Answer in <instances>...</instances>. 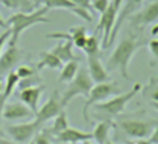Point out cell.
Masks as SVG:
<instances>
[{
	"instance_id": "1",
	"label": "cell",
	"mask_w": 158,
	"mask_h": 144,
	"mask_svg": "<svg viewBox=\"0 0 158 144\" xmlns=\"http://www.w3.org/2000/svg\"><path fill=\"white\" fill-rule=\"evenodd\" d=\"M143 43H140L137 40V37L134 35H124L120 43L115 46V49L112 51L109 60H107V68L106 71H112V69H118L121 77L129 80V74H127V68L129 63L132 60V57L135 55V52L140 49Z\"/></svg>"
},
{
	"instance_id": "2",
	"label": "cell",
	"mask_w": 158,
	"mask_h": 144,
	"mask_svg": "<svg viewBox=\"0 0 158 144\" xmlns=\"http://www.w3.org/2000/svg\"><path fill=\"white\" fill-rule=\"evenodd\" d=\"M48 8L40 6L39 9L32 11V12H15L12 14L8 20H6V26L11 29V39H9V45H17L20 35L35 26V25H42V23H48L49 19L46 17Z\"/></svg>"
},
{
	"instance_id": "3",
	"label": "cell",
	"mask_w": 158,
	"mask_h": 144,
	"mask_svg": "<svg viewBox=\"0 0 158 144\" xmlns=\"http://www.w3.org/2000/svg\"><path fill=\"white\" fill-rule=\"evenodd\" d=\"M92 86H94V81L89 77V72L85 71V69H78V72L75 74L74 80L69 81V86L66 88L64 94L61 97L63 107H66L71 103V100H74L75 97L78 95L88 97L89 92H91V89H92Z\"/></svg>"
},
{
	"instance_id": "4",
	"label": "cell",
	"mask_w": 158,
	"mask_h": 144,
	"mask_svg": "<svg viewBox=\"0 0 158 144\" xmlns=\"http://www.w3.org/2000/svg\"><path fill=\"white\" fill-rule=\"evenodd\" d=\"M140 91H141V84H140V83H135L131 91H127V92H124V94H118L117 97H114V98H110V100L97 103V104H94V106H95L97 110H102V112L110 113V115H118V113H121V112L124 110L126 104L137 95Z\"/></svg>"
},
{
	"instance_id": "5",
	"label": "cell",
	"mask_w": 158,
	"mask_h": 144,
	"mask_svg": "<svg viewBox=\"0 0 158 144\" xmlns=\"http://www.w3.org/2000/svg\"><path fill=\"white\" fill-rule=\"evenodd\" d=\"M118 89L114 83L110 81H105V83H97L95 86H92L89 95L86 97V101L83 104V118L86 123H89V115H88V110L92 104H97V103H102L105 101L106 98H109L110 95L117 94Z\"/></svg>"
},
{
	"instance_id": "6",
	"label": "cell",
	"mask_w": 158,
	"mask_h": 144,
	"mask_svg": "<svg viewBox=\"0 0 158 144\" xmlns=\"http://www.w3.org/2000/svg\"><path fill=\"white\" fill-rule=\"evenodd\" d=\"M40 127H42V123H39L35 118L34 121H29V123H22V124H11L6 127V134L14 140V143L23 144L31 141L37 132H40Z\"/></svg>"
},
{
	"instance_id": "7",
	"label": "cell",
	"mask_w": 158,
	"mask_h": 144,
	"mask_svg": "<svg viewBox=\"0 0 158 144\" xmlns=\"http://www.w3.org/2000/svg\"><path fill=\"white\" fill-rule=\"evenodd\" d=\"M158 121H137V120H124L118 123V127L131 138H137V140H144L149 138V135L152 134L154 127L157 126Z\"/></svg>"
},
{
	"instance_id": "8",
	"label": "cell",
	"mask_w": 158,
	"mask_h": 144,
	"mask_svg": "<svg viewBox=\"0 0 158 144\" xmlns=\"http://www.w3.org/2000/svg\"><path fill=\"white\" fill-rule=\"evenodd\" d=\"M117 15H118V9L109 2V6L106 8V11L103 14H100V22H98V26L95 28V34L97 32H102V48L106 49L107 48V42H109V37H110V32L114 29V25H115V20H117Z\"/></svg>"
},
{
	"instance_id": "9",
	"label": "cell",
	"mask_w": 158,
	"mask_h": 144,
	"mask_svg": "<svg viewBox=\"0 0 158 144\" xmlns=\"http://www.w3.org/2000/svg\"><path fill=\"white\" fill-rule=\"evenodd\" d=\"M129 23L134 28H144L148 25H154L158 20V0L151 2L146 8L134 12L132 15H129Z\"/></svg>"
},
{
	"instance_id": "10",
	"label": "cell",
	"mask_w": 158,
	"mask_h": 144,
	"mask_svg": "<svg viewBox=\"0 0 158 144\" xmlns=\"http://www.w3.org/2000/svg\"><path fill=\"white\" fill-rule=\"evenodd\" d=\"M143 3H144V0H124V5H123V8L120 9V12H118V15H117V20H115L114 29H112V32H110L107 46H110V45L115 42V39H117V35H118V32H120L121 25L129 19V15H132L134 12H137Z\"/></svg>"
},
{
	"instance_id": "11",
	"label": "cell",
	"mask_w": 158,
	"mask_h": 144,
	"mask_svg": "<svg viewBox=\"0 0 158 144\" xmlns=\"http://www.w3.org/2000/svg\"><path fill=\"white\" fill-rule=\"evenodd\" d=\"M35 5H42L48 9H66V11H72L77 17L83 19L85 22H92V14L86 9H81L78 6H75L71 0H34Z\"/></svg>"
},
{
	"instance_id": "12",
	"label": "cell",
	"mask_w": 158,
	"mask_h": 144,
	"mask_svg": "<svg viewBox=\"0 0 158 144\" xmlns=\"http://www.w3.org/2000/svg\"><path fill=\"white\" fill-rule=\"evenodd\" d=\"M23 57V51L17 48V45H9L0 55V75L9 74L14 71Z\"/></svg>"
},
{
	"instance_id": "13",
	"label": "cell",
	"mask_w": 158,
	"mask_h": 144,
	"mask_svg": "<svg viewBox=\"0 0 158 144\" xmlns=\"http://www.w3.org/2000/svg\"><path fill=\"white\" fill-rule=\"evenodd\" d=\"M63 104H61V100H58L57 97V92H54L52 95L48 98V101L35 112V120L39 123H46L49 120H54L61 110H63Z\"/></svg>"
},
{
	"instance_id": "14",
	"label": "cell",
	"mask_w": 158,
	"mask_h": 144,
	"mask_svg": "<svg viewBox=\"0 0 158 144\" xmlns=\"http://www.w3.org/2000/svg\"><path fill=\"white\" fill-rule=\"evenodd\" d=\"M31 117L35 118V113L23 103H6L3 113H2V118H5L8 121L25 120V118H31Z\"/></svg>"
},
{
	"instance_id": "15",
	"label": "cell",
	"mask_w": 158,
	"mask_h": 144,
	"mask_svg": "<svg viewBox=\"0 0 158 144\" xmlns=\"http://www.w3.org/2000/svg\"><path fill=\"white\" fill-rule=\"evenodd\" d=\"M57 143H69V144H75V143H83L88 140H92V132H83L74 127H68L66 130L57 134L55 137Z\"/></svg>"
},
{
	"instance_id": "16",
	"label": "cell",
	"mask_w": 158,
	"mask_h": 144,
	"mask_svg": "<svg viewBox=\"0 0 158 144\" xmlns=\"http://www.w3.org/2000/svg\"><path fill=\"white\" fill-rule=\"evenodd\" d=\"M42 94H43V86L42 84L32 86V88H26V89H22L19 92V100L35 113L39 110L37 106H39V100H40Z\"/></svg>"
},
{
	"instance_id": "17",
	"label": "cell",
	"mask_w": 158,
	"mask_h": 144,
	"mask_svg": "<svg viewBox=\"0 0 158 144\" xmlns=\"http://www.w3.org/2000/svg\"><path fill=\"white\" fill-rule=\"evenodd\" d=\"M86 60H88V72H89V77L92 78V81L95 84L107 81V71L102 64L100 57L98 55H89V57H86Z\"/></svg>"
},
{
	"instance_id": "18",
	"label": "cell",
	"mask_w": 158,
	"mask_h": 144,
	"mask_svg": "<svg viewBox=\"0 0 158 144\" xmlns=\"http://www.w3.org/2000/svg\"><path fill=\"white\" fill-rule=\"evenodd\" d=\"M72 48H74V43H72L71 40H64V42L58 43L57 46H54V48L51 49V52H52L61 63H68V61H74V60L78 61V57L74 55Z\"/></svg>"
},
{
	"instance_id": "19",
	"label": "cell",
	"mask_w": 158,
	"mask_h": 144,
	"mask_svg": "<svg viewBox=\"0 0 158 144\" xmlns=\"http://www.w3.org/2000/svg\"><path fill=\"white\" fill-rule=\"evenodd\" d=\"M0 3L15 12H32L35 8L34 0H0Z\"/></svg>"
},
{
	"instance_id": "20",
	"label": "cell",
	"mask_w": 158,
	"mask_h": 144,
	"mask_svg": "<svg viewBox=\"0 0 158 144\" xmlns=\"http://www.w3.org/2000/svg\"><path fill=\"white\" fill-rule=\"evenodd\" d=\"M112 129V121H102L95 126V129L92 130V140H95L97 144H105L107 141L109 132Z\"/></svg>"
},
{
	"instance_id": "21",
	"label": "cell",
	"mask_w": 158,
	"mask_h": 144,
	"mask_svg": "<svg viewBox=\"0 0 158 144\" xmlns=\"http://www.w3.org/2000/svg\"><path fill=\"white\" fill-rule=\"evenodd\" d=\"M78 61L74 60V61H68L64 63V66H61V72L58 75V83H69L74 80L75 74L78 72Z\"/></svg>"
},
{
	"instance_id": "22",
	"label": "cell",
	"mask_w": 158,
	"mask_h": 144,
	"mask_svg": "<svg viewBox=\"0 0 158 144\" xmlns=\"http://www.w3.org/2000/svg\"><path fill=\"white\" fill-rule=\"evenodd\" d=\"M63 63L54 55L52 52H40V61L37 63V69L49 68V69H61Z\"/></svg>"
},
{
	"instance_id": "23",
	"label": "cell",
	"mask_w": 158,
	"mask_h": 144,
	"mask_svg": "<svg viewBox=\"0 0 158 144\" xmlns=\"http://www.w3.org/2000/svg\"><path fill=\"white\" fill-rule=\"evenodd\" d=\"M69 127V121H68V115L64 112V109L54 118V123H52V127L51 130H48V134H52V135H57L63 130H66Z\"/></svg>"
},
{
	"instance_id": "24",
	"label": "cell",
	"mask_w": 158,
	"mask_h": 144,
	"mask_svg": "<svg viewBox=\"0 0 158 144\" xmlns=\"http://www.w3.org/2000/svg\"><path fill=\"white\" fill-rule=\"evenodd\" d=\"M86 57L89 55H98L100 54V37H97V34L94 32L92 35H88V40H86V45L85 48L81 49Z\"/></svg>"
},
{
	"instance_id": "25",
	"label": "cell",
	"mask_w": 158,
	"mask_h": 144,
	"mask_svg": "<svg viewBox=\"0 0 158 144\" xmlns=\"http://www.w3.org/2000/svg\"><path fill=\"white\" fill-rule=\"evenodd\" d=\"M19 81H20V78H19V75L15 74V71H11L9 74H6V78H5V91H3V95L6 97V98H9V97L12 95V92H14V89L17 88Z\"/></svg>"
},
{
	"instance_id": "26",
	"label": "cell",
	"mask_w": 158,
	"mask_h": 144,
	"mask_svg": "<svg viewBox=\"0 0 158 144\" xmlns=\"http://www.w3.org/2000/svg\"><path fill=\"white\" fill-rule=\"evenodd\" d=\"M14 71H15V74L19 75L20 80H22V78H28V77H32V75H37V74H35V69H34L32 66H29V64H20V66H17Z\"/></svg>"
},
{
	"instance_id": "27",
	"label": "cell",
	"mask_w": 158,
	"mask_h": 144,
	"mask_svg": "<svg viewBox=\"0 0 158 144\" xmlns=\"http://www.w3.org/2000/svg\"><path fill=\"white\" fill-rule=\"evenodd\" d=\"M39 84H42V80H40V77H37V75H32V77H28V78H22V80L19 81L17 88L22 91V89L32 88V86H39Z\"/></svg>"
},
{
	"instance_id": "28",
	"label": "cell",
	"mask_w": 158,
	"mask_h": 144,
	"mask_svg": "<svg viewBox=\"0 0 158 144\" xmlns=\"http://www.w3.org/2000/svg\"><path fill=\"white\" fill-rule=\"evenodd\" d=\"M68 32L71 34V39H72V43H74L80 37H85L86 35V26H83V25L81 26H75V28H71Z\"/></svg>"
},
{
	"instance_id": "29",
	"label": "cell",
	"mask_w": 158,
	"mask_h": 144,
	"mask_svg": "<svg viewBox=\"0 0 158 144\" xmlns=\"http://www.w3.org/2000/svg\"><path fill=\"white\" fill-rule=\"evenodd\" d=\"M110 0H92V8L94 11H97L98 14H103L106 11V8L109 6Z\"/></svg>"
},
{
	"instance_id": "30",
	"label": "cell",
	"mask_w": 158,
	"mask_h": 144,
	"mask_svg": "<svg viewBox=\"0 0 158 144\" xmlns=\"http://www.w3.org/2000/svg\"><path fill=\"white\" fill-rule=\"evenodd\" d=\"M75 6H78V8H81V9H86V11H89L91 14L94 12V8H92V0H71Z\"/></svg>"
},
{
	"instance_id": "31",
	"label": "cell",
	"mask_w": 158,
	"mask_h": 144,
	"mask_svg": "<svg viewBox=\"0 0 158 144\" xmlns=\"http://www.w3.org/2000/svg\"><path fill=\"white\" fill-rule=\"evenodd\" d=\"M34 143L35 144H51V140H49V135L48 132H37L35 137H34Z\"/></svg>"
},
{
	"instance_id": "32",
	"label": "cell",
	"mask_w": 158,
	"mask_h": 144,
	"mask_svg": "<svg viewBox=\"0 0 158 144\" xmlns=\"http://www.w3.org/2000/svg\"><path fill=\"white\" fill-rule=\"evenodd\" d=\"M9 39H11V29L8 28V29L3 31V34H0V55H2L3 48H5V45H6V42H8Z\"/></svg>"
},
{
	"instance_id": "33",
	"label": "cell",
	"mask_w": 158,
	"mask_h": 144,
	"mask_svg": "<svg viewBox=\"0 0 158 144\" xmlns=\"http://www.w3.org/2000/svg\"><path fill=\"white\" fill-rule=\"evenodd\" d=\"M148 48H149V52L154 55V58L158 60V39H152V40L149 42Z\"/></svg>"
},
{
	"instance_id": "34",
	"label": "cell",
	"mask_w": 158,
	"mask_h": 144,
	"mask_svg": "<svg viewBox=\"0 0 158 144\" xmlns=\"http://www.w3.org/2000/svg\"><path fill=\"white\" fill-rule=\"evenodd\" d=\"M149 143L151 144H158V123H157V126L154 127V130H152V134L149 135Z\"/></svg>"
},
{
	"instance_id": "35",
	"label": "cell",
	"mask_w": 158,
	"mask_h": 144,
	"mask_svg": "<svg viewBox=\"0 0 158 144\" xmlns=\"http://www.w3.org/2000/svg\"><path fill=\"white\" fill-rule=\"evenodd\" d=\"M6 103H8V98L3 95V92H2L0 94V120H2V113H3V109H5Z\"/></svg>"
},
{
	"instance_id": "36",
	"label": "cell",
	"mask_w": 158,
	"mask_h": 144,
	"mask_svg": "<svg viewBox=\"0 0 158 144\" xmlns=\"http://www.w3.org/2000/svg\"><path fill=\"white\" fill-rule=\"evenodd\" d=\"M123 2H124V0H110V3H112V5H114V6L118 9V11H120V8H121Z\"/></svg>"
},
{
	"instance_id": "37",
	"label": "cell",
	"mask_w": 158,
	"mask_h": 144,
	"mask_svg": "<svg viewBox=\"0 0 158 144\" xmlns=\"http://www.w3.org/2000/svg\"><path fill=\"white\" fill-rule=\"evenodd\" d=\"M151 100H152V101H158V86L152 91V94H151Z\"/></svg>"
},
{
	"instance_id": "38",
	"label": "cell",
	"mask_w": 158,
	"mask_h": 144,
	"mask_svg": "<svg viewBox=\"0 0 158 144\" xmlns=\"http://www.w3.org/2000/svg\"><path fill=\"white\" fill-rule=\"evenodd\" d=\"M5 91V80H3V75H0V94Z\"/></svg>"
},
{
	"instance_id": "39",
	"label": "cell",
	"mask_w": 158,
	"mask_h": 144,
	"mask_svg": "<svg viewBox=\"0 0 158 144\" xmlns=\"http://www.w3.org/2000/svg\"><path fill=\"white\" fill-rule=\"evenodd\" d=\"M0 28H2V29H8V26H6V22L2 19V15H0Z\"/></svg>"
},
{
	"instance_id": "40",
	"label": "cell",
	"mask_w": 158,
	"mask_h": 144,
	"mask_svg": "<svg viewBox=\"0 0 158 144\" xmlns=\"http://www.w3.org/2000/svg\"><path fill=\"white\" fill-rule=\"evenodd\" d=\"M0 144H19V143H12V141H9V140L2 138V140H0Z\"/></svg>"
},
{
	"instance_id": "41",
	"label": "cell",
	"mask_w": 158,
	"mask_h": 144,
	"mask_svg": "<svg viewBox=\"0 0 158 144\" xmlns=\"http://www.w3.org/2000/svg\"><path fill=\"white\" fill-rule=\"evenodd\" d=\"M2 138H5V132H3V129L0 127V140H2Z\"/></svg>"
},
{
	"instance_id": "42",
	"label": "cell",
	"mask_w": 158,
	"mask_h": 144,
	"mask_svg": "<svg viewBox=\"0 0 158 144\" xmlns=\"http://www.w3.org/2000/svg\"><path fill=\"white\" fill-rule=\"evenodd\" d=\"M152 106H154V107L158 110V101H152Z\"/></svg>"
},
{
	"instance_id": "43",
	"label": "cell",
	"mask_w": 158,
	"mask_h": 144,
	"mask_svg": "<svg viewBox=\"0 0 158 144\" xmlns=\"http://www.w3.org/2000/svg\"><path fill=\"white\" fill-rule=\"evenodd\" d=\"M81 144H97V143H92L91 140H88V141H83V143H81Z\"/></svg>"
},
{
	"instance_id": "44",
	"label": "cell",
	"mask_w": 158,
	"mask_h": 144,
	"mask_svg": "<svg viewBox=\"0 0 158 144\" xmlns=\"http://www.w3.org/2000/svg\"><path fill=\"white\" fill-rule=\"evenodd\" d=\"M28 144H35V143H34V140H31V141H28Z\"/></svg>"
},
{
	"instance_id": "45",
	"label": "cell",
	"mask_w": 158,
	"mask_h": 144,
	"mask_svg": "<svg viewBox=\"0 0 158 144\" xmlns=\"http://www.w3.org/2000/svg\"><path fill=\"white\" fill-rule=\"evenodd\" d=\"M105 144H114V143H112V141H109V140H107V141H106Z\"/></svg>"
}]
</instances>
